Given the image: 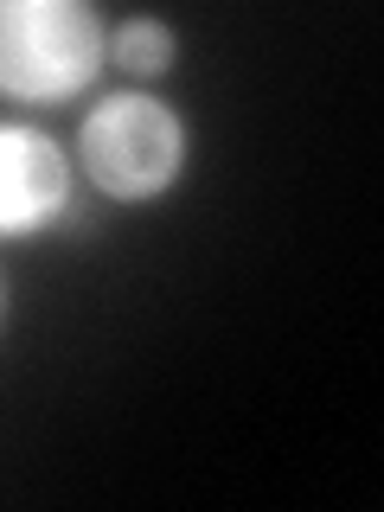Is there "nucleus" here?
Returning a JSON list of instances; mask_svg holds the SVG:
<instances>
[{
  "mask_svg": "<svg viewBox=\"0 0 384 512\" xmlns=\"http://www.w3.org/2000/svg\"><path fill=\"white\" fill-rule=\"evenodd\" d=\"M0 320H7V282H0Z\"/></svg>",
  "mask_w": 384,
  "mask_h": 512,
  "instance_id": "obj_5",
  "label": "nucleus"
},
{
  "mask_svg": "<svg viewBox=\"0 0 384 512\" xmlns=\"http://www.w3.org/2000/svg\"><path fill=\"white\" fill-rule=\"evenodd\" d=\"M77 173L109 205H154L186 173V122L148 90H109L77 128Z\"/></svg>",
  "mask_w": 384,
  "mask_h": 512,
  "instance_id": "obj_1",
  "label": "nucleus"
},
{
  "mask_svg": "<svg viewBox=\"0 0 384 512\" xmlns=\"http://www.w3.org/2000/svg\"><path fill=\"white\" fill-rule=\"evenodd\" d=\"M71 212V154L32 122H0V244L45 237Z\"/></svg>",
  "mask_w": 384,
  "mask_h": 512,
  "instance_id": "obj_3",
  "label": "nucleus"
},
{
  "mask_svg": "<svg viewBox=\"0 0 384 512\" xmlns=\"http://www.w3.org/2000/svg\"><path fill=\"white\" fill-rule=\"evenodd\" d=\"M109 32L84 0H0V96L58 109L96 84Z\"/></svg>",
  "mask_w": 384,
  "mask_h": 512,
  "instance_id": "obj_2",
  "label": "nucleus"
},
{
  "mask_svg": "<svg viewBox=\"0 0 384 512\" xmlns=\"http://www.w3.org/2000/svg\"><path fill=\"white\" fill-rule=\"evenodd\" d=\"M173 58H180V39L154 13H135V20L109 26V64H122L128 77H167Z\"/></svg>",
  "mask_w": 384,
  "mask_h": 512,
  "instance_id": "obj_4",
  "label": "nucleus"
}]
</instances>
